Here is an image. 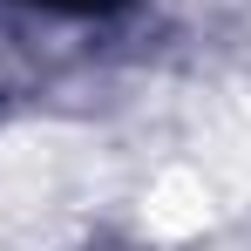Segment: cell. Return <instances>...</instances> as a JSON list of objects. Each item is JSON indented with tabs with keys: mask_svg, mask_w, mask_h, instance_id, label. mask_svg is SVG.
Segmentation results:
<instances>
[{
	"mask_svg": "<svg viewBox=\"0 0 251 251\" xmlns=\"http://www.w3.org/2000/svg\"><path fill=\"white\" fill-rule=\"evenodd\" d=\"M34 7H54V14H102V7H116V0H34Z\"/></svg>",
	"mask_w": 251,
	"mask_h": 251,
	"instance_id": "cell-1",
	"label": "cell"
}]
</instances>
